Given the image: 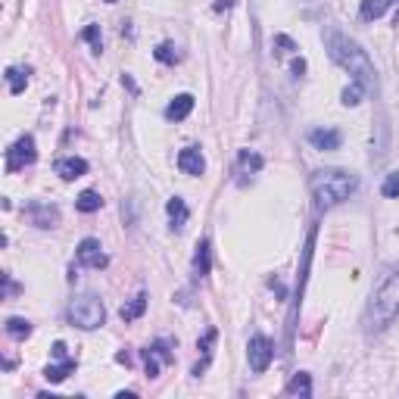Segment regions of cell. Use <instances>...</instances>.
Wrapping results in <instances>:
<instances>
[{
  "mask_svg": "<svg viewBox=\"0 0 399 399\" xmlns=\"http://www.w3.org/2000/svg\"><path fill=\"white\" fill-rule=\"evenodd\" d=\"M328 53H330V60L340 62V66L353 75L355 85H362L365 91H374V87H378V69H374V62L368 60L365 50H362L355 41H349L346 35L330 31L328 35Z\"/></svg>",
  "mask_w": 399,
  "mask_h": 399,
  "instance_id": "cell-1",
  "label": "cell"
},
{
  "mask_svg": "<svg viewBox=\"0 0 399 399\" xmlns=\"http://www.w3.org/2000/svg\"><path fill=\"white\" fill-rule=\"evenodd\" d=\"M309 187L318 209H334V206L346 203L359 190V178L353 172H346V168H321V172L312 175Z\"/></svg>",
  "mask_w": 399,
  "mask_h": 399,
  "instance_id": "cell-2",
  "label": "cell"
},
{
  "mask_svg": "<svg viewBox=\"0 0 399 399\" xmlns=\"http://www.w3.org/2000/svg\"><path fill=\"white\" fill-rule=\"evenodd\" d=\"M396 315H399V268H390L380 278V284L374 287L365 321L371 330H384L396 321Z\"/></svg>",
  "mask_w": 399,
  "mask_h": 399,
  "instance_id": "cell-3",
  "label": "cell"
},
{
  "mask_svg": "<svg viewBox=\"0 0 399 399\" xmlns=\"http://www.w3.org/2000/svg\"><path fill=\"white\" fill-rule=\"evenodd\" d=\"M106 321V309L94 293H85V296H75L69 303V324L81 330H97L100 324Z\"/></svg>",
  "mask_w": 399,
  "mask_h": 399,
  "instance_id": "cell-4",
  "label": "cell"
},
{
  "mask_svg": "<svg viewBox=\"0 0 399 399\" xmlns=\"http://www.w3.org/2000/svg\"><path fill=\"white\" fill-rule=\"evenodd\" d=\"M37 159V150H35V137L22 134L10 150H6V172H22L25 166Z\"/></svg>",
  "mask_w": 399,
  "mask_h": 399,
  "instance_id": "cell-5",
  "label": "cell"
},
{
  "mask_svg": "<svg viewBox=\"0 0 399 399\" xmlns=\"http://www.w3.org/2000/svg\"><path fill=\"white\" fill-rule=\"evenodd\" d=\"M247 359H249V368H253L256 374L268 371V365H272V359H274L272 340L262 337V334H253V337H249V343H247Z\"/></svg>",
  "mask_w": 399,
  "mask_h": 399,
  "instance_id": "cell-6",
  "label": "cell"
},
{
  "mask_svg": "<svg viewBox=\"0 0 399 399\" xmlns=\"http://www.w3.org/2000/svg\"><path fill=\"white\" fill-rule=\"evenodd\" d=\"M75 259H78V265L85 268H106L109 265V256L103 253V247H100V240H94V237H85V240L75 247Z\"/></svg>",
  "mask_w": 399,
  "mask_h": 399,
  "instance_id": "cell-7",
  "label": "cell"
},
{
  "mask_svg": "<svg viewBox=\"0 0 399 399\" xmlns=\"http://www.w3.org/2000/svg\"><path fill=\"white\" fill-rule=\"evenodd\" d=\"M143 362H147V378H159V365L172 362V349L166 340H156L153 346L143 349Z\"/></svg>",
  "mask_w": 399,
  "mask_h": 399,
  "instance_id": "cell-8",
  "label": "cell"
},
{
  "mask_svg": "<svg viewBox=\"0 0 399 399\" xmlns=\"http://www.w3.org/2000/svg\"><path fill=\"white\" fill-rule=\"evenodd\" d=\"M25 215H28L31 224H37V228H56V222H60V212L50 203H28L25 206Z\"/></svg>",
  "mask_w": 399,
  "mask_h": 399,
  "instance_id": "cell-9",
  "label": "cell"
},
{
  "mask_svg": "<svg viewBox=\"0 0 399 399\" xmlns=\"http://www.w3.org/2000/svg\"><path fill=\"white\" fill-rule=\"evenodd\" d=\"M309 143L315 150H324V153H330V150H340L343 143V134L337 128H315L309 131Z\"/></svg>",
  "mask_w": 399,
  "mask_h": 399,
  "instance_id": "cell-10",
  "label": "cell"
},
{
  "mask_svg": "<svg viewBox=\"0 0 399 399\" xmlns=\"http://www.w3.org/2000/svg\"><path fill=\"white\" fill-rule=\"evenodd\" d=\"M178 168L184 175H203L206 172V159L200 153V147H184L178 153Z\"/></svg>",
  "mask_w": 399,
  "mask_h": 399,
  "instance_id": "cell-11",
  "label": "cell"
},
{
  "mask_svg": "<svg viewBox=\"0 0 399 399\" xmlns=\"http://www.w3.org/2000/svg\"><path fill=\"white\" fill-rule=\"evenodd\" d=\"M53 168L62 181H75V178H81V175H87V162L81 159V156H62V159H56Z\"/></svg>",
  "mask_w": 399,
  "mask_h": 399,
  "instance_id": "cell-12",
  "label": "cell"
},
{
  "mask_svg": "<svg viewBox=\"0 0 399 399\" xmlns=\"http://www.w3.org/2000/svg\"><path fill=\"white\" fill-rule=\"evenodd\" d=\"M75 365H78V362H75L72 355H66V359H56V362H50V365L44 368V378H47L50 384H62V380L75 371Z\"/></svg>",
  "mask_w": 399,
  "mask_h": 399,
  "instance_id": "cell-13",
  "label": "cell"
},
{
  "mask_svg": "<svg viewBox=\"0 0 399 399\" xmlns=\"http://www.w3.org/2000/svg\"><path fill=\"white\" fill-rule=\"evenodd\" d=\"M190 109H193V97L190 94H178V97L166 106V118L168 122H184V118L190 116Z\"/></svg>",
  "mask_w": 399,
  "mask_h": 399,
  "instance_id": "cell-14",
  "label": "cell"
},
{
  "mask_svg": "<svg viewBox=\"0 0 399 399\" xmlns=\"http://www.w3.org/2000/svg\"><path fill=\"white\" fill-rule=\"evenodd\" d=\"M209 268H212V247H209V240H200L197 253H193V274H197V278H206Z\"/></svg>",
  "mask_w": 399,
  "mask_h": 399,
  "instance_id": "cell-15",
  "label": "cell"
},
{
  "mask_svg": "<svg viewBox=\"0 0 399 399\" xmlns=\"http://www.w3.org/2000/svg\"><path fill=\"white\" fill-rule=\"evenodd\" d=\"M166 212H168V222H172V231H181L187 224V215H190V212H187V203L181 197H172L166 203Z\"/></svg>",
  "mask_w": 399,
  "mask_h": 399,
  "instance_id": "cell-16",
  "label": "cell"
},
{
  "mask_svg": "<svg viewBox=\"0 0 399 399\" xmlns=\"http://www.w3.org/2000/svg\"><path fill=\"white\" fill-rule=\"evenodd\" d=\"M393 0H362L359 6V16L365 19V22H374V19H380L387 10H390Z\"/></svg>",
  "mask_w": 399,
  "mask_h": 399,
  "instance_id": "cell-17",
  "label": "cell"
},
{
  "mask_svg": "<svg viewBox=\"0 0 399 399\" xmlns=\"http://www.w3.org/2000/svg\"><path fill=\"white\" fill-rule=\"evenodd\" d=\"M28 75H31V69H28V66H10V69H6L10 94H22V91H25V85H28Z\"/></svg>",
  "mask_w": 399,
  "mask_h": 399,
  "instance_id": "cell-18",
  "label": "cell"
},
{
  "mask_svg": "<svg viewBox=\"0 0 399 399\" xmlns=\"http://www.w3.org/2000/svg\"><path fill=\"white\" fill-rule=\"evenodd\" d=\"M143 312H147V293H137L131 303H125L122 309H118V315H122V321H134V318H141Z\"/></svg>",
  "mask_w": 399,
  "mask_h": 399,
  "instance_id": "cell-19",
  "label": "cell"
},
{
  "mask_svg": "<svg viewBox=\"0 0 399 399\" xmlns=\"http://www.w3.org/2000/svg\"><path fill=\"white\" fill-rule=\"evenodd\" d=\"M100 206H103V200H100L97 190H81L78 197H75V209H78V212H87V215H91V212H97Z\"/></svg>",
  "mask_w": 399,
  "mask_h": 399,
  "instance_id": "cell-20",
  "label": "cell"
},
{
  "mask_svg": "<svg viewBox=\"0 0 399 399\" xmlns=\"http://www.w3.org/2000/svg\"><path fill=\"white\" fill-rule=\"evenodd\" d=\"M262 166H265V159L256 150H240V175H256L262 172Z\"/></svg>",
  "mask_w": 399,
  "mask_h": 399,
  "instance_id": "cell-21",
  "label": "cell"
},
{
  "mask_svg": "<svg viewBox=\"0 0 399 399\" xmlns=\"http://www.w3.org/2000/svg\"><path fill=\"white\" fill-rule=\"evenodd\" d=\"M153 56H156V60L162 62V66H175V62H181V50L175 47L172 41H162L159 47L153 50Z\"/></svg>",
  "mask_w": 399,
  "mask_h": 399,
  "instance_id": "cell-22",
  "label": "cell"
},
{
  "mask_svg": "<svg viewBox=\"0 0 399 399\" xmlns=\"http://www.w3.org/2000/svg\"><path fill=\"white\" fill-rule=\"evenodd\" d=\"M287 393H293V396H312V378L305 371L293 374L290 384H287Z\"/></svg>",
  "mask_w": 399,
  "mask_h": 399,
  "instance_id": "cell-23",
  "label": "cell"
},
{
  "mask_svg": "<svg viewBox=\"0 0 399 399\" xmlns=\"http://www.w3.org/2000/svg\"><path fill=\"white\" fill-rule=\"evenodd\" d=\"M6 334L16 337V340H25V337L31 334V321H25V318H10V321H6Z\"/></svg>",
  "mask_w": 399,
  "mask_h": 399,
  "instance_id": "cell-24",
  "label": "cell"
},
{
  "mask_svg": "<svg viewBox=\"0 0 399 399\" xmlns=\"http://www.w3.org/2000/svg\"><path fill=\"white\" fill-rule=\"evenodd\" d=\"M380 193H384V197H390V200L399 197V168L384 178V184H380Z\"/></svg>",
  "mask_w": 399,
  "mask_h": 399,
  "instance_id": "cell-25",
  "label": "cell"
},
{
  "mask_svg": "<svg viewBox=\"0 0 399 399\" xmlns=\"http://www.w3.org/2000/svg\"><path fill=\"white\" fill-rule=\"evenodd\" d=\"M81 37H85V41L94 47V53H100V50H103V37H100V25H87V28L81 31Z\"/></svg>",
  "mask_w": 399,
  "mask_h": 399,
  "instance_id": "cell-26",
  "label": "cell"
},
{
  "mask_svg": "<svg viewBox=\"0 0 399 399\" xmlns=\"http://www.w3.org/2000/svg\"><path fill=\"white\" fill-rule=\"evenodd\" d=\"M362 94H365V87L353 81V87H346V91H343V106H359L362 103Z\"/></svg>",
  "mask_w": 399,
  "mask_h": 399,
  "instance_id": "cell-27",
  "label": "cell"
},
{
  "mask_svg": "<svg viewBox=\"0 0 399 399\" xmlns=\"http://www.w3.org/2000/svg\"><path fill=\"white\" fill-rule=\"evenodd\" d=\"M274 50H278V53H290V50H296V44L287 35H274Z\"/></svg>",
  "mask_w": 399,
  "mask_h": 399,
  "instance_id": "cell-28",
  "label": "cell"
},
{
  "mask_svg": "<svg viewBox=\"0 0 399 399\" xmlns=\"http://www.w3.org/2000/svg\"><path fill=\"white\" fill-rule=\"evenodd\" d=\"M215 337H218V330H215V328H209V330L203 334V340H200V349H203L206 359H209V353H212V343H215Z\"/></svg>",
  "mask_w": 399,
  "mask_h": 399,
  "instance_id": "cell-29",
  "label": "cell"
},
{
  "mask_svg": "<svg viewBox=\"0 0 399 399\" xmlns=\"http://www.w3.org/2000/svg\"><path fill=\"white\" fill-rule=\"evenodd\" d=\"M66 355H69V353H66V343L56 340V343H53V359H66Z\"/></svg>",
  "mask_w": 399,
  "mask_h": 399,
  "instance_id": "cell-30",
  "label": "cell"
},
{
  "mask_svg": "<svg viewBox=\"0 0 399 399\" xmlns=\"http://www.w3.org/2000/svg\"><path fill=\"white\" fill-rule=\"evenodd\" d=\"M290 72H293V75H296V78H299V75L305 72V60H293V62H290Z\"/></svg>",
  "mask_w": 399,
  "mask_h": 399,
  "instance_id": "cell-31",
  "label": "cell"
},
{
  "mask_svg": "<svg viewBox=\"0 0 399 399\" xmlns=\"http://www.w3.org/2000/svg\"><path fill=\"white\" fill-rule=\"evenodd\" d=\"M231 6H234V0H215V10L222 12V10H231Z\"/></svg>",
  "mask_w": 399,
  "mask_h": 399,
  "instance_id": "cell-32",
  "label": "cell"
},
{
  "mask_svg": "<svg viewBox=\"0 0 399 399\" xmlns=\"http://www.w3.org/2000/svg\"><path fill=\"white\" fill-rule=\"evenodd\" d=\"M122 85H125V87H128V91H131V94H137V85H134V81H131V78H128V75H122Z\"/></svg>",
  "mask_w": 399,
  "mask_h": 399,
  "instance_id": "cell-33",
  "label": "cell"
},
{
  "mask_svg": "<svg viewBox=\"0 0 399 399\" xmlns=\"http://www.w3.org/2000/svg\"><path fill=\"white\" fill-rule=\"evenodd\" d=\"M106 3H116V0H106Z\"/></svg>",
  "mask_w": 399,
  "mask_h": 399,
  "instance_id": "cell-34",
  "label": "cell"
}]
</instances>
